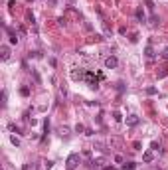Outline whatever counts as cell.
<instances>
[{
  "instance_id": "6da1fadb",
  "label": "cell",
  "mask_w": 168,
  "mask_h": 170,
  "mask_svg": "<svg viewBox=\"0 0 168 170\" xmlns=\"http://www.w3.org/2000/svg\"><path fill=\"white\" fill-rule=\"evenodd\" d=\"M79 160H81V156H79L77 152H71V154H69V156H67V162H65V168H67V170H73V168H77Z\"/></svg>"
},
{
  "instance_id": "7a4b0ae2",
  "label": "cell",
  "mask_w": 168,
  "mask_h": 170,
  "mask_svg": "<svg viewBox=\"0 0 168 170\" xmlns=\"http://www.w3.org/2000/svg\"><path fill=\"white\" fill-rule=\"evenodd\" d=\"M83 79L89 83V87H97V85H99V79H103V77H95L91 71H85V77H83Z\"/></svg>"
},
{
  "instance_id": "3957f363",
  "label": "cell",
  "mask_w": 168,
  "mask_h": 170,
  "mask_svg": "<svg viewBox=\"0 0 168 170\" xmlns=\"http://www.w3.org/2000/svg\"><path fill=\"white\" fill-rule=\"evenodd\" d=\"M117 65H119V59H117L115 56H109L107 59H105V67L107 69H115Z\"/></svg>"
},
{
  "instance_id": "277c9868",
  "label": "cell",
  "mask_w": 168,
  "mask_h": 170,
  "mask_svg": "<svg viewBox=\"0 0 168 170\" xmlns=\"http://www.w3.org/2000/svg\"><path fill=\"white\" fill-rule=\"evenodd\" d=\"M138 121H140V119H138L136 115H131V117H127V125H129V127H136V125H138Z\"/></svg>"
},
{
  "instance_id": "5b68a950",
  "label": "cell",
  "mask_w": 168,
  "mask_h": 170,
  "mask_svg": "<svg viewBox=\"0 0 168 170\" xmlns=\"http://www.w3.org/2000/svg\"><path fill=\"white\" fill-rule=\"evenodd\" d=\"M0 54H2V61H6V59L10 57V47H8V45H2V47H0Z\"/></svg>"
},
{
  "instance_id": "8992f818",
  "label": "cell",
  "mask_w": 168,
  "mask_h": 170,
  "mask_svg": "<svg viewBox=\"0 0 168 170\" xmlns=\"http://www.w3.org/2000/svg\"><path fill=\"white\" fill-rule=\"evenodd\" d=\"M145 56L148 57V59H152V57H154V50H152V45H146V50H145Z\"/></svg>"
},
{
  "instance_id": "52a82bcc",
  "label": "cell",
  "mask_w": 168,
  "mask_h": 170,
  "mask_svg": "<svg viewBox=\"0 0 168 170\" xmlns=\"http://www.w3.org/2000/svg\"><path fill=\"white\" fill-rule=\"evenodd\" d=\"M143 160L145 162H152V150H146L145 154H143Z\"/></svg>"
},
{
  "instance_id": "ba28073f",
  "label": "cell",
  "mask_w": 168,
  "mask_h": 170,
  "mask_svg": "<svg viewBox=\"0 0 168 170\" xmlns=\"http://www.w3.org/2000/svg\"><path fill=\"white\" fill-rule=\"evenodd\" d=\"M71 77H73V79H83L85 73H83V71H71Z\"/></svg>"
},
{
  "instance_id": "9c48e42d",
  "label": "cell",
  "mask_w": 168,
  "mask_h": 170,
  "mask_svg": "<svg viewBox=\"0 0 168 170\" xmlns=\"http://www.w3.org/2000/svg\"><path fill=\"white\" fill-rule=\"evenodd\" d=\"M136 18L140 20V22H145L146 18H145V12H143V8H136Z\"/></svg>"
},
{
  "instance_id": "30bf717a",
  "label": "cell",
  "mask_w": 168,
  "mask_h": 170,
  "mask_svg": "<svg viewBox=\"0 0 168 170\" xmlns=\"http://www.w3.org/2000/svg\"><path fill=\"white\" fill-rule=\"evenodd\" d=\"M134 166H136L134 162H125V164H123V170H133Z\"/></svg>"
},
{
  "instance_id": "8fae6325",
  "label": "cell",
  "mask_w": 168,
  "mask_h": 170,
  "mask_svg": "<svg viewBox=\"0 0 168 170\" xmlns=\"http://www.w3.org/2000/svg\"><path fill=\"white\" fill-rule=\"evenodd\" d=\"M10 140H12V145H14V147H20V138H18V136L12 135V136H10Z\"/></svg>"
},
{
  "instance_id": "7c38bea8",
  "label": "cell",
  "mask_w": 168,
  "mask_h": 170,
  "mask_svg": "<svg viewBox=\"0 0 168 170\" xmlns=\"http://www.w3.org/2000/svg\"><path fill=\"white\" fill-rule=\"evenodd\" d=\"M156 24H158V16L152 14V16H150V26H156Z\"/></svg>"
},
{
  "instance_id": "4fadbf2b",
  "label": "cell",
  "mask_w": 168,
  "mask_h": 170,
  "mask_svg": "<svg viewBox=\"0 0 168 170\" xmlns=\"http://www.w3.org/2000/svg\"><path fill=\"white\" fill-rule=\"evenodd\" d=\"M145 4H146V8H148V10H154V2H152V0H146Z\"/></svg>"
},
{
  "instance_id": "5bb4252c",
  "label": "cell",
  "mask_w": 168,
  "mask_h": 170,
  "mask_svg": "<svg viewBox=\"0 0 168 170\" xmlns=\"http://www.w3.org/2000/svg\"><path fill=\"white\" fill-rule=\"evenodd\" d=\"M152 150H156L158 154L162 152V148H160V145H158V142H152Z\"/></svg>"
},
{
  "instance_id": "9a60e30c",
  "label": "cell",
  "mask_w": 168,
  "mask_h": 170,
  "mask_svg": "<svg viewBox=\"0 0 168 170\" xmlns=\"http://www.w3.org/2000/svg\"><path fill=\"white\" fill-rule=\"evenodd\" d=\"M156 93V87H146V95H154Z\"/></svg>"
},
{
  "instance_id": "2e32d148",
  "label": "cell",
  "mask_w": 168,
  "mask_h": 170,
  "mask_svg": "<svg viewBox=\"0 0 168 170\" xmlns=\"http://www.w3.org/2000/svg\"><path fill=\"white\" fill-rule=\"evenodd\" d=\"M20 93H22L24 97H28V95H30V89H28V87H22V89H20Z\"/></svg>"
},
{
  "instance_id": "e0dca14e",
  "label": "cell",
  "mask_w": 168,
  "mask_h": 170,
  "mask_svg": "<svg viewBox=\"0 0 168 170\" xmlns=\"http://www.w3.org/2000/svg\"><path fill=\"white\" fill-rule=\"evenodd\" d=\"M166 75H168V69H162V71L158 73V79H162V77H166Z\"/></svg>"
},
{
  "instance_id": "ac0fdd59",
  "label": "cell",
  "mask_w": 168,
  "mask_h": 170,
  "mask_svg": "<svg viewBox=\"0 0 168 170\" xmlns=\"http://www.w3.org/2000/svg\"><path fill=\"white\" fill-rule=\"evenodd\" d=\"M83 131H85V127H83V125H77V127H75V133H83Z\"/></svg>"
},
{
  "instance_id": "d6986e66",
  "label": "cell",
  "mask_w": 168,
  "mask_h": 170,
  "mask_svg": "<svg viewBox=\"0 0 168 170\" xmlns=\"http://www.w3.org/2000/svg\"><path fill=\"white\" fill-rule=\"evenodd\" d=\"M115 162H119V164H121V162H123V156H121V154H117V156H115Z\"/></svg>"
},
{
  "instance_id": "ffe728a7",
  "label": "cell",
  "mask_w": 168,
  "mask_h": 170,
  "mask_svg": "<svg viewBox=\"0 0 168 170\" xmlns=\"http://www.w3.org/2000/svg\"><path fill=\"white\" fill-rule=\"evenodd\" d=\"M162 57H166V59H168V47H164V50H162Z\"/></svg>"
},
{
  "instance_id": "44dd1931",
  "label": "cell",
  "mask_w": 168,
  "mask_h": 170,
  "mask_svg": "<svg viewBox=\"0 0 168 170\" xmlns=\"http://www.w3.org/2000/svg\"><path fill=\"white\" fill-rule=\"evenodd\" d=\"M105 170H117V168H115V166H107Z\"/></svg>"
},
{
  "instance_id": "7402d4cb",
  "label": "cell",
  "mask_w": 168,
  "mask_h": 170,
  "mask_svg": "<svg viewBox=\"0 0 168 170\" xmlns=\"http://www.w3.org/2000/svg\"><path fill=\"white\" fill-rule=\"evenodd\" d=\"M56 2H57V0H50V4H52V6H54V4H56Z\"/></svg>"
},
{
  "instance_id": "603a6c76",
  "label": "cell",
  "mask_w": 168,
  "mask_h": 170,
  "mask_svg": "<svg viewBox=\"0 0 168 170\" xmlns=\"http://www.w3.org/2000/svg\"><path fill=\"white\" fill-rule=\"evenodd\" d=\"M28 2H32V0H28Z\"/></svg>"
}]
</instances>
